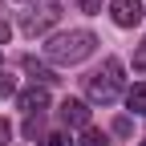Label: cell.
<instances>
[{"label":"cell","mask_w":146,"mask_h":146,"mask_svg":"<svg viewBox=\"0 0 146 146\" xmlns=\"http://www.w3.org/2000/svg\"><path fill=\"white\" fill-rule=\"evenodd\" d=\"M94 49H98V36L89 33V29H69V33L49 36L45 57H49V61H57V65H77V61H85Z\"/></svg>","instance_id":"obj_1"},{"label":"cell","mask_w":146,"mask_h":146,"mask_svg":"<svg viewBox=\"0 0 146 146\" xmlns=\"http://www.w3.org/2000/svg\"><path fill=\"white\" fill-rule=\"evenodd\" d=\"M118 94H122V61H118V57H106L102 69H94V73L85 77V98L110 106Z\"/></svg>","instance_id":"obj_2"},{"label":"cell","mask_w":146,"mask_h":146,"mask_svg":"<svg viewBox=\"0 0 146 146\" xmlns=\"http://www.w3.org/2000/svg\"><path fill=\"white\" fill-rule=\"evenodd\" d=\"M57 21H61V8L45 0V4H29V12L21 16V29H25L29 36H36V33H49Z\"/></svg>","instance_id":"obj_3"},{"label":"cell","mask_w":146,"mask_h":146,"mask_svg":"<svg viewBox=\"0 0 146 146\" xmlns=\"http://www.w3.org/2000/svg\"><path fill=\"white\" fill-rule=\"evenodd\" d=\"M16 106H21V110H25L29 118H36V114H45V110H49V89L33 81L29 89H21V94H16Z\"/></svg>","instance_id":"obj_4"},{"label":"cell","mask_w":146,"mask_h":146,"mask_svg":"<svg viewBox=\"0 0 146 146\" xmlns=\"http://www.w3.org/2000/svg\"><path fill=\"white\" fill-rule=\"evenodd\" d=\"M110 16H114V25L134 29L142 21V0H114V4H110Z\"/></svg>","instance_id":"obj_5"},{"label":"cell","mask_w":146,"mask_h":146,"mask_svg":"<svg viewBox=\"0 0 146 146\" xmlns=\"http://www.w3.org/2000/svg\"><path fill=\"white\" fill-rule=\"evenodd\" d=\"M61 118H65V126H89V110H85V102H77V98H65Z\"/></svg>","instance_id":"obj_6"},{"label":"cell","mask_w":146,"mask_h":146,"mask_svg":"<svg viewBox=\"0 0 146 146\" xmlns=\"http://www.w3.org/2000/svg\"><path fill=\"white\" fill-rule=\"evenodd\" d=\"M126 106H130L134 114H146V81L130 85V94H126Z\"/></svg>","instance_id":"obj_7"},{"label":"cell","mask_w":146,"mask_h":146,"mask_svg":"<svg viewBox=\"0 0 146 146\" xmlns=\"http://www.w3.org/2000/svg\"><path fill=\"white\" fill-rule=\"evenodd\" d=\"M25 69L33 73V77H36V81H57V77H53V69H49V65H41V61H36V57H25Z\"/></svg>","instance_id":"obj_8"},{"label":"cell","mask_w":146,"mask_h":146,"mask_svg":"<svg viewBox=\"0 0 146 146\" xmlns=\"http://www.w3.org/2000/svg\"><path fill=\"white\" fill-rule=\"evenodd\" d=\"M77 146H110V142H106V134H102V130L85 126V134H81V142H77Z\"/></svg>","instance_id":"obj_9"},{"label":"cell","mask_w":146,"mask_h":146,"mask_svg":"<svg viewBox=\"0 0 146 146\" xmlns=\"http://www.w3.org/2000/svg\"><path fill=\"white\" fill-rule=\"evenodd\" d=\"M8 94H16V77L0 69V98H8Z\"/></svg>","instance_id":"obj_10"},{"label":"cell","mask_w":146,"mask_h":146,"mask_svg":"<svg viewBox=\"0 0 146 146\" xmlns=\"http://www.w3.org/2000/svg\"><path fill=\"white\" fill-rule=\"evenodd\" d=\"M41 146H73V142H69V134H45Z\"/></svg>","instance_id":"obj_11"},{"label":"cell","mask_w":146,"mask_h":146,"mask_svg":"<svg viewBox=\"0 0 146 146\" xmlns=\"http://www.w3.org/2000/svg\"><path fill=\"white\" fill-rule=\"evenodd\" d=\"M130 130H134V122H130V118H114V134H122V138H126Z\"/></svg>","instance_id":"obj_12"},{"label":"cell","mask_w":146,"mask_h":146,"mask_svg":"<svg viewBox=\"0 0 146 146\" xmlns=\"http://www.w3.org/2000/svg\"><path fill=\"white\" fill-rule=\"evenodd\" d=\"M41 126H45V122H41V114H36V118H29V122H25V134H29V138H36V134H41Z\"/></svg>","instance_id":"obj_13"},{"label":"cell","mask_w":146,"mask_h":146,"mask_svg":"<svg viewBox=\"0 0 146 146\" xmlns=\"http://www.w3.org/2000/svg\"><path fill=\"white\" fill-rule=\"evenodd\" d=\"M98 8H102V0H81V12H89V16H94Z\"/></svg>","instance_id":"obj_14"},{"label":"cell","mask_w":146,"mask_h":146,"mask_svg":"<svg viewBox=\"0 0 146 146\" xmlns=\"http://www.w3.org/2000/svg\"><path fill=\"white\" fill-rule=\"evenodd\" d=\"M8 134H12V126H8L4 118H0V146H4V142H8Z\"/></svg>","instance_id":"obj_15"},{"label":"cell","mask_w":146,"mask_h":146,"mask_svg":"<svg viewBox=\"0 0 146 146\" xmlns=\"http://www.w3.org/2000/svg\"><path fill=\"white\" fill-rule=\"evenodd\" d=\"M8 36H12V29H8V21H0V45H8Z\"/></svg>","instance_id":"obj_16"},{"label":"cell","mask_w":146,"mask_h":146,"mask_svg":"<svg viewBox=\"0 0 146 146\" xmlns=\"http://www.w3.org/2000/svg\"><path fill=\"white\" fill-rule=\"evenodd\" d=\"M138 61H146V41H142V53H138Z\"/></svg>","instance_id":"obj_17"},{"label":"cell","mask_w":146,"mask_h":146,"mask_svg":"<svg viewBox=\"0 0 146 146\" xmlns=\"http://www.w3.org/2000/svg\"><path fill=\"white\" fill-rule=\"evenodd\" d=\"M142 146H146V142H142Z\"/></svg>","instance_id":"obj_18"}]
</instances>
